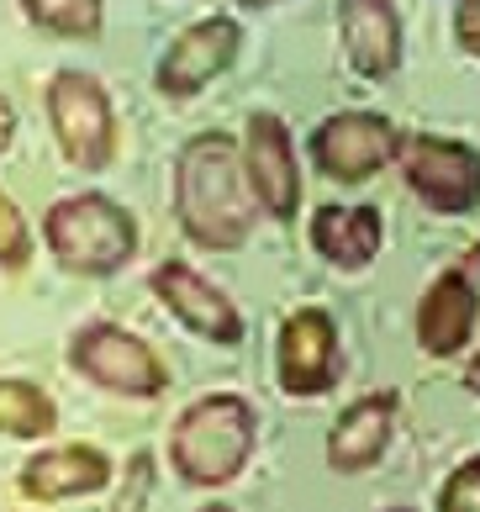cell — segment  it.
I'll use <instances>...</instances> for the list:
<instances>
[{
  "mask_svg": "<svg viewBox=\"0 0 480 512\" xmlns=\"http://www.w3.org/2000/svg\"><path fill=\"white\" fill-rule=\"evenodd\" d=\"M153 296L169 307V317H180L190 333L211 338V344H238L243 338V312L227 301L206 275H196L185 259H164L159 270L148 275Z\"/></svg>",
  "mask_w": 480,
  "mask_h": 512,
  "instance_id": "cell-11",
  "label": "cell"
},
{
  "mask_svg": "<svg viewBox=\"0 0 480 512\" xmlns=\"http://www.w3.org/2000/svg\"><path fill=\"white\" fill-rule=\"evenodd\" d=\"M243 169H248V191H254L259 212L275 222H291L301 206V175H296V148L291 132L270 111H254L243 132Z\"/></svg>",
  "mask_w": 480,
  "mask_h": 512,
  "instance_id": "cell-10",
  "label": "cell"
},
{
  "mask_svg": "<svg viewBox=\"0 0 480 512\" xmlns=\"http://www.w3.org/2000/svg\"><path fill=\"white\" fill-rule=\"evenodd\" d=\"M459 270H465V275L475 280V286H480V238L470 243V254H465V264H459Z\"/></svg>",
  "mask_w": 480,
  "mask_h": 512,
  "instance_id": "cell-24",
  "label": "cell"
},
{
  "mask_svg": "<svg viewBox=\"0 0 480 512\" xmlns=\"http://www.w3.org/2000/svg\"><path fill=\"white\" fill-rule=\"evenodd\" d=\"M317 175H328L338 185H359L380 175L386 164H396L401 154V132L391 117L380 111H333L328 122H317V132L306 138Z\"/></svg>",
  "mask_w": 480,
  "mask_h": 512,
  "instance_id": "cell-7",
  "label": "cell"
},
{
  "mask_svg": "<svg viewBox=\"0 0 480 512\" xmlns=\"http://www.w3.org/2000/svg\"><path fill=\"white\" fill-rule=\"evenodd\" d=\"M401 180L407 191L428 206V212L444 217H465L480 206V154L470 143L454 138H433V132H401Z\"/></svg>",
  "mask_w": 480,
  "mask_h": 512,
  "instance_id": "cell-5",
  "label": "cell"
},
{
  "mask_svg": "<svg viewBox=\"0 0 480 512\" xmlns=\"http://www.w3.org/2000/svg\"><path fill=\"white\" fill-rule=\"evenodd\" d=\"M454 37L470 59H480V0H459L454 6Z\"/></svg>",
  "mask_w": 480,
  "mask_h": 512,
  "instance_id": "cell-22",
  "label": "cell"
},
{
  "mask_svg": "<svg viewBox=\"0 0 480 512\" xmlns=\"http://www.w3.org/2000/svg\"><path fill=\"white\" fill-rule=\"evenodd\" d=\"M11 132H16V111H11V101L0 96V154L11 148Z\"/></svg>",
  "mask_w": 480,
  "mask_h": 512,
  "instance_id": "cell-23",
  "label": "cell"
},
{
  "mask_svg": "<svg viewBox=\"0 0 480 512\" xmlns=\"http://www.w3.org/2000/svg\"><path fill=\"white\" fill-rule=\"evenodd\" d=\"M386 512H407V507H386Z\"/></svg>",
  "mask_w": 480,
  "mask_h": 512,
  "instance_id": "cell-28",
  "label": "cell"
},
{
  "mask_svg": "<svg viewBox=\"0 0 480 512\" xmlns=\"http://www.w3.org/2000/svg\"><path fill=\"white\" fill-rule=\"evenodd\" d=\"M475 322H480V291L454 264V270L438 275L417 301V344L433 359H454L475 338Z\"/></svg>",
  "mask_w": 480,
  "mask_h": 512,
  "instance_id": "cell-12",
  "label": "cell"
},
{
  "mask_svg": "<svg viewBox=\"0 0 480 512\" xmlns=\"http://www.w3.org/2000/svg\"><path fill=\"white\" fill-rule=\"evenodd\" d=\"M59 428L53 396L32 381H0V433L11 439H48Z\"/></svg>",
  "mask_w": 480,
  "mask_h": 512,
  "instance_id": "cell-17",
  "label": "cell"
},
{
  "mask_svg": "<svg viewBox=\"0 0 480 512\" xmlns=\"http://www.w3.org/2000/svg\"><path fill=\"white\" fill-rule=\"evenodd\" d=\"M175 217L190 243L211 254L243 249L254 233L259 201L248 191L243 143L233 132H196L175 159Z\"/></svg>",
  "mask_w": 480,
  "mask_h": 512,
  "instance_id": "cell-1",
  "label": "cell"
},
{
  "mask_svg": "<svg viewBox=\"0 0 480 512\" xmlns=\"http://www.w3.org/2000/svg\"><path fill=\"white\" fill-rule=\"evenodd\" d=\"M254 407L233 391H211L180 412L169 433V465L190 486H227L254 454Z\"/></svg>",
  "mask_w": 480,
  "mask_h": 512,
  "instance_id": "cell-2",
  "label": "cell"
},
{
  "mask_svg": "<svg viewBox=\"0 0 480 512\" xmlns=\"http://www.w3.org/2000/svg\"><path fill=\"white\" fill-rule=\"evenodd\" d=\"M396 407H401L396 391H375L338 412V423L328 433V465L338 476H359V470H370L386 454L391 433H396Z\"/></svg>",
  "mask_w": 480,
  "mask_h": 512,
  "instance_id": "cell-14",
  "label": "cell"
},
{
  "mask_svg": "<svg viewBox=\"0 0 480 512\" xmlns=\"http://www.w3.org/2000/svg\"><path fill=\"white\" fill-rule=\"evenodd\" d=\"M48 122L64 159L74 169H106L117 159V111H111L106 85L85 69H59L48 85Z\"/></svg>",
  "mask_w": 480,
  "mask_h": 512,
  "instance_id": "cell-4",
  "label": "cell"
},
{
  "mask_svg": "<svg viewBox=\"0 0 480 512\" xmlns=\"http://www.w3.org/2000/svg\"><path fill=\"white\" fill-rule=\"evenodd\" d=\"M148 491H153V454L138 449L127 460V476L117 486V507H111V512H143L148 507Z\"/></svg>",
  "mask_w": 480,
  "mask_h": 512,
  "instance_id": "cell-21",
  "label": "cell"
},
{
  "mask_svg": "<svg viewBox=\"0 0 480 512\" xmlns=\"http://www.w3.org/2000/svg\"><path fill=\"white\" fill-rule=\"evenodd\" d=\"M69 365L85 375L90 386H101L111 396H132V402H153L164 396V365L138 333L117 328V322H85L69 338Z\"/></svg>",
  "mask_w": 480,
  "mask_h": 512,
  "instance_id": "cell-6",
  "label": "cell"
},
{
  "mask_svg": "<svg viewBox=\"0 0 480 512\" xmlns=\"http://www.w3.org/2000/svg\"><path fill=\"white\" fill-rule=\"evenodd\" d=\"M275 370L285 396H322L338 381V322L322 307H296L280 322L275 338Z\"/></svg>",
  "mask_w": 480,
  "mask_h": 512,
  "instance_id": "cell-9",
  "label": "cell"
},
{
  "mask_svg": "<svg viewBox=\"0 0 480 512\" xmlns=\"http://www.w3.org/2000/svg\"><path fill=\"white\" fill-rule=\"evenodd\" d=\"M201 512H233V507H227V502H211V507H201Z\"/></svg>",
  "mask_w": 480,
  "mask_h": 512,
  "instance_id": "cell-26",
  "label": "cell"
},
{
  "mask_svg": "<svg viewBox=\"0 0 480 512\" xmlns=\"http://www.w3.org/2000/svg\"><path fill=\"white\" fill-rule=\"evenodd\" d=\"M238 53H243V27L233 16H201L196 27H185L175 43L164 48L153 85H159V96H169V101H190V96H201L211 80H222V74L238 64Z\"/></svg>",
  "mask_w": 480,
  "mask_h": 512,
  "instance_id": "cell-8",
  "label": "cell"
},
{
  "mask_svg": "<svg viewBox=\"0 0 480 512\" xmlns=\"http://www.w3.org/2000/svg\"><path fill=\"white\" fill-rule=\"evenodd\" d=\"M338 37L359 80H391L401 69V16L391 0H343Z\"/></svg>",
  "mask_w": 480,
  "mask_h": 512,
  "instance_id": "cell-13",
  "label": "cell"
},
{
  "mask_svg": "<svg viewBox=\"0 0 480 512\" xmlns=\"http://www.w3.org/2000/svg\"><path fill=\"white\" fill-rule=\"evenodd\" d=\"M22 16L53 37H95L106 22V0H22Z\"/></svg>",
  "mask_w": 480,
  "mask_h": 512,
  "instance_id": "cell-18",
  "label": "cell"
},
{
  "mask_svg": "<svg viewBox=\"0 0 480 512\" xmlns=\"http://www.w3.org/2000/svg\"><path fill=\"white\" fill-rule=\"evenodd\" d=\"M43 243L69 275H117L138 254V222L101 191H80L48 206Z\"/></svg>",
  "mask_w": 480,
  "mask_h": 512,
  "instance_id": "cell-3",
  "label": "cell"
},
{
  "mask_svg": "<svg viewBox=\"0 0 480 512\" xmlns=\"http://www.w3.org/2000/svg\"><path fill=\"white\" fill-rule=\"evenodd\" d=\"M380 212L375 206H322L312 217V249L333 264V270H364L380 254Z\"/></svg>",
  "mask_w": 480,
  "mask_h": 512,
  "instance_id": "cell-16",
  "label": "cell"
},
{
  "mask_svg": "<svg viewBox=\"0 0 480 512\" xmlns=\"http://www.w3.org/2000/svg\"><path fill=\"white\" fill-rule=\"evenodd\" d=\"M32 259V233H27V217L16 212V201L0 191V270H22Z\"/></svg>",
  "mask_w": 480,
  "mask_h": 512,
  "instance_id": "cell-19",
  "label": "cell"
},
{
  "mask_svg": "<svg viewBox=\"0 0 480 512\" xmlns=\"http://www.w3.org/2000/svg\"><path fill=\"white\" fill-rule=\"evenodd\" d=\"M438 512H480V454L438 486Z\"/></svg>",
  "mask_w": 480,
  "mask_h": 512,
  "instance_id": "cell-20",
  "label": "cell"
},
{
  "mask_svg": "<svg viewBox=\"0 0 480 512\" xmlns=\"http://www.w3.org/2000/svg\"><path fill=\"white\" fill-rule=\"evenodd\" d=\"M465 391H475V396H480V354L465 365Z\"/></svg>",
  "mask_w": 480,
  "mask_h": 512,
  "instance_id": "cell-25",
  "label": "cell"
},
{
  "mask_svg": "<svg viewBox=\"0 0 480 512\" xmlns=\"http://www.w3.org/2000/svg\"><path fill=\"white\" fill-rule=\"evenodd\" d=\"M111 481V460L90 444H59V449H43L22 465V497L32 502H69V497H90Z\"/></svg>",
  "mask_w": 480,
  "mask_h": 512,
  "instance_id": "cell-15",
  "label": "cell"
},
{
  "mask_svg": "<svg viewBox=\"0 0 480 512\" xmlns=\"http://www.w3.org/2000/svg\"><path fill=\"white\" fill-rule=\"evenodd\" d=\"M238 6H275V0H238Z\"/></svg>",
  "mask_w": 480,
  "mask_h": 512,
  "instance_id": "cell-27",
  "label": "cell"
}]
</instances>
